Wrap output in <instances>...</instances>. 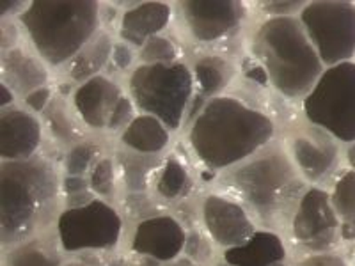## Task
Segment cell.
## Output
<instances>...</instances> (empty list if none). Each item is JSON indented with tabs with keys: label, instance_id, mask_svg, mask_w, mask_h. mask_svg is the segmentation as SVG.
Returning <instances> with one entry per match:
<instances>
[{
	"label": "cell",
	"instance_id": "15",
	"mask_svg": "<svg viewBox=\"0 0 355 266\" xmlns=\"http://www.w3.org/2000/svg\"><path fill=\"white\" fill-rule=\"evenodd\" d=\"M43 144V125L36 114L9 107L0 114V157L2 161H25L37 154Z\"/></svg>",
	"mask_w": 355,
	"mask_h": 266
},
{
	"label": "cell",
	"instance_id": "26",
	"mask_svg": "<svg viewBox=\"0 0 355 266\" xmlns=\"http://www.w3.org/2000/svg\"><path fill=\"white\" fill-rule=\"evenodd\" d=\"M329 192L343 227V242H355V170H341L331 183Z\"/></svg>",
	"mask_w": 355,
	"mask_h": 266
},
{
	"label": "cell",
	"instance_id": "10",
	"mask_svg": "<svg viewBox=\"0 0 355 266\" xmlns=\"http://www.w3.org/2000/svg\"><path fill=\"white\" fill-rule=\"evenodd\" d=\"M299 20L325 68L355 61V2H307Z\"/></svg>",
	"mask_w": 355,
	"mask_h": 266
},
{
	"label": "cell",
	"instance_id": "23",
	"mask_svg": "<svg viewBox=\"0 0 355 266\" xmlns=\"http://www.w3.org/2000/svg\"><path fill=\"white\" fill-rule=\"evenodd\" d=\"M117 170H119V181H123L128 194H146L150 186L155 185L158 172L164 166V158L151 157V154L133 153L123 150L116 154Z\"/></svg>",
	"mask_w": 355,
	"mask_h": 266
},
{
	"label": "cell",
	"instance_id": "33",
	"mask_svg": "<svg viewBox=\"0 0 355 266\" xmlns=\"http://www.w3.org/2000/svg\"><path fill=\"white\" fill-rule=\"evenodd\" d=\"M162 213L164 211H160L157 201L148 197L146 194H128V197L125 199V215L128 218H135V224ZM125 215H123V218H125Z\"/></svg>",
	"mask_w": 355,
	"mask_h": 266
},
{
	"label": "cell",
	"instance_id": "43",
	"mask_svg": "<svg viewBox=\"0 0 355 266\" xmlns=\"http://www.w3.org/2000/svg\"><path fill=\"white\" fill-rule=\"evenodd\" d=\"M214 266H233V265H231V263H227L226 259H224V258H222V256H220V258H218L217 261L214 263Z\"/></svg>",
	"mask_w": 355,
	"mask_h": 266
},
{
	"label": "cell",
	"instance_id": "2",
	"mask_svg": "<svg viewBox=\"0 0 355 266\" xmlns=\"http://www.w3.org/2000/svg\"><path fill=\"white\" fill-rule=\"evenodd\" d=\"M185 130L196 158L217 172L249 160L275 137V123L268 114L227 94L206 103Z\"/></svg>",
	"mask_w": 355,
	"mask_h": 266
},
{
	"label": "cell",
	"instance_id": "37",
	"mask_svg": "<svg viewBox=\"0 0 355 266\" xmlns=\"http://www.w3.org/2000/svg\"><path fill=\"white\" fill-rule=\"evenodd\" d=\"M137 59V53H135V48H132L130 44L123 43H114L112 55H110V68L116 69V71H125L130 66L133 64V61Z\"/></svg>",
	"mask_w": 355,
	"mask_h": 266
},
{
	"label": "cell",
	"instance_id": "27",
	"mask_svg": "<svg viewBox=\"0 0 355 266\" xmlns=\"http://www.w3.org/2000/svg\"><path fill=\"white\" fill-rule=\"evenodd\" d=\"M73 114H75V110L71 112L68 109L66 100H62V96H53L49 109L43 112L44 125L49 126V132L53 141H57L61 145H68V150L82 141L80 126L77 125V121H80V119L73 117Z\"/></svg>",
	"mask_w": 355,
	"mask_h": 266
},
{
	"label": "cell",
	"instance_id": "34",
	"mask_svg": "<svg viewBox=\"0 0 355 266\" xmlns=\"http://www.w3.org/2000/svg\"><path fill=\"white\" fill-rule=\"evenodd\" d=\"M135 105L130 96H123L121 100L117 101L116 109H114L112 116H110L109 126H107V133H119L121 135L132 121L135 119Z\"/></svg>",
	"mask_w": 355,
	"mask_h": 266
},
{
	"label": "cell",
	"instance_id": "31",
	"mask_svg": "<svg viewBox=\"0 0 355 266\" xmlns=\"http://www.w3.org/2000/svg\"><path fill=\"white\" fill-rule=\"evenodd\" d=\"M215 250H217V247L208 238V234L202 231V227H194V229L187 231V243L183 256H187V258H190L201 266H214V263L217 261Z\"/></svg>",
	"mask_w": 355,
	"mask_h": 266
},
{
	"label": "cell",
	"instance_id": "42",
	"mask_svg": "<svg viewBox=\"0 0 355 266\" xmlns=\"http://www.w3.org/2000/svg\"><path fill=\"white\" fill-rule=\"evenodd\" d=\"M164 266H201V265H198L196 261H192L190 258H187V256H182V258L174 259V261L167 263V265H164Z\"/></svg>",
	"mask_w": 355,
	"mask_h": 266
},
{
	"label": "cell",
	"instance_id": "9",
	"mask_svg": "<svg viewBox=\"0 0 355 266\" xmlns=\"http://www.w3.org/2000/svg\"><path fill=\"white\" fill-rule=\"evenodd\" d=\"M286 242L297 258L341 250L343 227L336 215L329 188L309 186L299 204L286 231Z\"/></svg>",
	"mask_w": 355,
	"mask_h": 266
},
{
	"label": "cell",
	"instance_id": "32",
	"mask_svg": "<svg viewBox=\"0 0 355 266\" xmlns=\"http://www.w3.org/2000/svg\"><path fill=\"white\" fill-rule=\"evenodd\" d=\"M98 199L89 186L87 176H62V204L78 208Z\"/></svg>",
	"mask_w": 355,
	"mask_h": 266
},
{
	"label": "cell",
	"instance_id": "28",
	"mask_svg": "<svg viewBox=\"0 0 355 266\" xmlns=\"http://www.w3.org/2000/svg\"><path fill=\"white\" fill-rule=\"evenodd\" d=\"M89 186L93 194L101 201L114 204L117 195V181H119V170H117L116 158L101 157L96 166L87 174Z\"/></svg>",
	"mask_w": 355,
	"mask_h": 266
},
{
	"label": "cell",
	"instance_id": "25",
	"mask_svg": "<svg viewBox=\"0 0 355 266\" xmlns=\"http://www.w3.org/2000/svg\"><path fill=\"white\" fill-rule=\"evenodd\" d=\"M155 195L162 202L185 201L194 190V177L176 154L164 158V166L155 179Z\"/></svg>",
	"mask_w": 355,
	"mask_h": 266
},
{
	"label": "cell",
	"instance_id": "16",
	"mask_svg": "<svg viewBox=\"0 0 355 266\" xmlns=\"http://www.w3.org/2000/svg\"><path fill=\"white\" fill-rule=\"evenodd\" d=\"M123 96L125 94L119 84L107 75H98L75 87L71 94V107L80 123L87 128L107 132L110 116Z\"/></svg>",
	"mask_w": 355,
	"mask_h": 266
},
{
	"label": "cell",
	"instance_id": "22",
	"mask_svg": "<svg viewBox=\"0 0 355 266\" xmlns=\"http://www.w3.org/2000/svg\"><path fill=\"white\" fill-rule=\"evenodd\" d=\"M119 142L133 153L158 157L169 148L171 130L157 117L139 114L132 125L119 135Z\"/></svg>",
	"mask_w": 355,
	"mask_h": 266
},
{
	"label": "cell",
	"instance_id": "24",
	"mask_svg": "<svg viewBox=\"0 0 355 266\" xmlns=\"http://www.w3.org/2000/svg\"><path fill=\"white\" fill-rule=\"evenodd\" d=\"M114 50V39L107 30H100L84 48L73 57L66 66V75L69 80L78 85L87 82L89 78L98 77L103 68H109L110 55Z\"/></svg>",
	"mask_w": 355,
	"mask_h": 266
},
{
	"label": "cell",
	"instance_id": "38",
	"mask_svg": "<svg viewBox=\"0 0 355 266\" xmlns=\"http://www.w3.org/2000/svg\"><path fill=\"white\" fill-rule=\"evenodd\" d=\"M52 100H53V91L50 85H44V87L36 89L34 93H31L28 96L24 98L25 107H27V110H31L33 114H43L44 110L49 109Z\"/></svg>",
	"mask_w": 355,
	"mask_h": 266
},
{
	"label": "cell",
	"instance_id": "19",
	"mask_svg": "<svg viewBox=\"0 0 355 266\" xmlns=\"http://www.w3.org/2000/svg\"><path fill=\"white\" fill-rule=\"evenodd\" d=\"M220 256L233 266H277L290 263V247L283 234L258 229L245 243L224 250Z\"/></svg>",
	"mask_w": 355,
	"mask_h": 266
},
{
	"label": "cell",
	"instance_id": "21",
	"mask_svg": "<svg viewBox=\"0 0 355 266\" xmlns=\"http://www.w3.org/2000/svg\"><path fill=\"white\" fill-rule=\"evenodd\" d=\"M64 256L53 227L27 242L2 250V266H64Z\"/></svg>",
	"mask_w": 355,
	"mask_h": 266
},
{
	"label": "cell",
	"instance_id": "8",
	"mask_svg": "<svg viewBox=\"0 0 355 266\" xmlns=\"http://www.w3.org/2000/svg\"><path fill=\"white\" fill-rule=\"evenodd\" d=\"M125 233V218L116 206L94 199L78 208H64L55 222V234L66 256L114 252Z\"/></svg>",
	"mask_w": 355,
	"mask_h": 266
},
{
	"label": "cell",
	"instance_id": "36",
	"mask_svg": "<svg viewBox=\"0 0 355 266\" xmlns=\"http://www.w3.org/2000/svg\"><path fill=\"white\" fill-rule=\"evenodd\" d=\"M307 2L302 0H268V2H263L259 4L265 15H268V18H290V17H299L300 11L306 8Z\"/></svg>",
	"mask_w": 355,
	"mask_h": 266
},
{
	"label": "cell",
	"instance_id": "7",
	"mask_svg": "<svg viewBox=\"0 0 355 266\" xmlns=\"http://www.w3.org/2000/svg\"><path fill=\"white\" fill-rule=\"evenodd\" d=\"M306 121L318 126L339 144L355 142V61L325 68L302 100Z\"/></svg>",
	"mask_w": 355,
	"mask_h": 266
},
{
	"label": "cell",
	"instance_id": "1",
	"mask_svg": "<svg viewBox=\"0 0 355 266\" xmlns=\"http://www.w3.org/2000/svg\"><path fill=\"white\" fill-rule=\"evenodd\" d=\"M222 194L236 199L254 218L259 229L286 236L300 197L309 188L293 166L284 142H272L218 176Z\"/></svg>",
	"mask_w": 355,
	"mask_h": 266
},
{
	"label": "cell",
	"instance_id": "35",
	"mask_svg": "<svg viewBox=\"0 0 355 266\" xmlns=\"http://www.w3.org/2000/svg\"><path fill=\"white\" fill-rule=\"evenodd\" d=\"M291 266H354V261L345 256L341 250H332V252H323V254L302 256V258H293L290 261Z\"/></svg>",
	"mask_w": 355,
	"mask_h": 266
},
{
	"label": "cell",
	"instance_id": "5",
	"mask_svg": "<svg viewBox=\"0 0 355 266\" xmlns=\"http://www.w3.org/2000/svg\"><path fill=\"white\" fill-rule=\"evenodd\" d=\"M100 2H28L18 17L28 43L50 68L68 66L100 33Z\"/></svg>",
	"mask_w": 355,
	"mask_h": 266
},
{
	"label": "cell",
	"instance_id": "17",
	"mask_svg": "<svg viewBox=\"0 0 355 266\" xmlns=\"http://www.w3.org/2000/svg\"><path fill=\"white\" fill-rule=\"evenodd\" d=\"M194 73V98L190 103L185 128L194 121L196 116L206 103L222 96L234 78V64L222 55H202L192 66Z\"/></svg>",
	"mask_w": 355,
	"mask_h": 266
},
{
	"label": "cell",
	"instance_id": "12",
	"mask_svg": "<svg viewBox=\"0 0 355 266\" xmlns=\"http://www.w3.org/2000/svg\"><path fill=\"white\" fill-rule=\"evenodd\" d=\"M176 8L189 36L206 44L217 43L239 33L249 11L240 0H183L178 2Z\"/></svg>",
	"mask_w": 355,
	"mask_h": 266
},
{
	"label": "cell",
	"instance_id": "3",
	"mask_svg": "<svg viewBox=\"0 0 355 266\" xmlns=\"http://www.w3.org/2000/svg\"><path fill=\"white\" fill-rule=\"evenodd\" d=\"M62 204V177L44 157L0 166V242L2 250L55 227Z\"/></svg>",
	"mask_w": 355,
	"mask_h": 266
},
{
	"label": "cell",
	"instance_id": "20",
	"mask_svg": "<svg viewBox=\"0 0 355 266\" xmlns=\"http://www.w3.org/2000/svg\"><path fill=\"white\" fill-rule=\"evenodd\" d=\"M49 68L40 57L15 46L2 52V84L18 98H25L36 89L49 85Z\"/></svg>",
	"mask_w": 355,
	"mask_h": 266
},
{
	"label": "cell",
	"instance_id": "44",
	"mask_svg": "<svg viewBox=\"0 0 355 266\" xmlns=\"http://www.w3.org/2000/svg\"><path fill=\"white\" fill-rule=\"evenodd\" d=\"M277 266H291L290 263H281V265H277Z\"/></svg>",
	"mask_w": 355,
	"mask_h": 266
},
{
	"label": "cell",
	"instance_id": "39",
	"mask_svg": "<svg viewBox=\"0 0 355 266\" xmlns=\"http://www.w3.org/2000/svg\"><path fill=\"white\" fill-rule=\"evenodd\" d=\"M28 2H17V0H2L0 2V15L2 18L12 17V15H18L20 17L21 12L27 9Z\"/></svg>",
	"mask_w": 355,
	"mask_h": 266
},
{
	"label": "cell",
	"instance_id": "6",
	"mask_svg": "<svg viewBox=\"0 0 355 266\" xmlns=\"http://www.w3.org/2000/svg\"><path fill=\"white\" fill-rule=\"evenodd\" d=\"M128 96L141 114L160 119L171 132L185 126L194 98V73L185 62L139 64L128 77Z\"/></svg>",
	"mask_w": 355,
	"mask_h": 266
},
{
	"label": "cell",
	"instance_id": "40",
	"mask_svg": "<svg viewBox=\"0 0 355 266\" xmlns=\"http://www.w3.org/2000/svg\"><path fill=\"white\" fill-rule=\"evenodd\" d=\"M0 93H2V100H0V105H2V110L12 107L15 100H17V94L12 93L11 89L6 84H0Z\"/></svg>",
	"mask_w": 355,
	"mask_h": 266
},
{
	"label": "cell",
	"instance_id": "30",
	"mask_svg": "<svg viewBox=\"0 0 355 266\" xmlns=\"http://www.w3.org/2000/svg\"><path fill=\"white\" fill-rule=\"evenodd\" d=\"M137 59L141 64H174L178 62V48L171 37L158 34L137 50Z\"/></svg>",
	"mask_w": 355,
	"mask_h": 266
},
{
	"label": "cell",
	"instance_id": "11",
	"mask_svg": "<svg viewBox=\"0 0 355 266\" xmlns=\"http://www.w3.org/2000/svg\"><path fill=\"white\" fill-rule=\"evenodd\" d=\"M284 148L309 186L327 188V185H331L341 172V144L318 126L306 121V126L293 128L284 141Z\"/></svg>",
	"mask_w": 355,
	"mask_h": 266
},
{
	"label": "cell",
	"instance_id": "4",
	"mask_svg": "<svg viewBox=\"0 0 355 266\" xmlns=\"http://www.w3.org/2000/svg\"><path fill=\"white\" fill-rule=\"evenodd\" d=\"M249 48L268 84L284 100L302 103L325 71L299 17H266L252 30Z\"/></svg>",
	"mask_w": 355,
	"mask_h": 266
},
{
	"label": "cell",
	"instance_id": "41",
	"mask_svg": "<svg viewBox=\"0 0 355 266\" xmlns=\"http://www.w3.org/2000/svg\"><path fill=\"white\" fill-rule=\"evenodd\" d=\"M345 161H347V169L355 170V142L348 144L343 151Z\"/></svg>",
	"mask_w": 355,
	"mask_h": 266
},
{
	"label": "cell",
	"instance_id": "14",
	"mask_svg": "<svg viewBox=\"0 0 355 266\" xmlns=\"http://www.w3.org/2000/svg\"><path fill=\"white\" fill-rule=\"evenodd\" d=\"M187 243V227L174 215L162 213L135 224L128 249L133 256L164 266L182 258Z\"/></svg>",
	"mask_w": 355,
	"mask_h": 266
},
{
	"label": "cell",
	"instance_id": "18",
	"mask_svg": "<svg viewBox=\"0 0 355 266\" xmlns=\"http://www.w3.org/2000/svg\"><path fill=\"white\" fill-rule=\"evenodd\" d=\"M173 6L167 2H141L132 4L119 20V39L132 48L141 50L142 44L151 37L162 34L171 24Z\"/></svg>",
	"mask_w": 355,
	"mask_h": 266
},
{
	"label": "cell",
	"instance_id": "29",
	"mask_svg": "<svg viewBox=\"0 0 355 266\" xmlns=\"http://www.w3.org/2000/svg\"><path fill=\"white\" fill-rule=\"evenodd\" d=\"M101 157H103V150L96 141L77 142L64 154L62 172L64 176H87Z\"/></svg>",
	"mask_w": 355,
	"mask_h": 266
},
{
	"label": "cell",
	"instance_id": "45",
	"mask_svg": "<svg viewBox=\"0 0 355 266\" xmlns=\"http://www.w3.org/2000/svg\"><path fill=\"white\" fill-rule=\"evenodd\" d=\"M354 266H355V258H354Z\"/></svg>",
	"mask_w": 355,
	"mask_h": 266
},
{
	"label": "cell",
	"instance_id": "13",
	"mask_svg": "<svg viewBox=\"0 0 355 266\" xmlns=\"http://www.w3.org/2000/svg\"><path fill=\"white\" fill-rule=\"evenodd\" d=\"M201 227L220 252L242 245L259 229L254 218L236 199L210 192L199 204Z\"/></svg>",
	"mask_w": 355,
	"mask_h": 266
}]
</instances>
